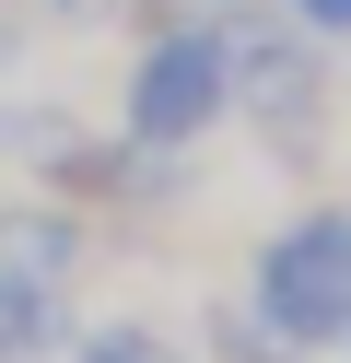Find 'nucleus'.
Wrapping results in <instances>:
<instances>
[{"instance_id": "nucleus-1", "label": "nucleus", "mask_w": 351, "mask_h": 363, "mask_svg": "<svg viewBox=\"0 0 351 363\" xmlns=\"http://www.w3.org/2000/svg\"><path fill=\"white\" fill-rule=\"evenodd\" d=\"M257 328L281 352L351 340V211H304L257 246Z\"/></svg>"}, {"instance_id": "nucleus-2", "label": "nucleus", "mask_w": 351, "mask_h": 363, "mask_svg": "<svg viewBox=\"0 0 351 363\" xmlns=\"http://www.w3.org/2000/svg\"><path fill=\"white\" fill-rule=\"evenodd\" d=\"M223 94H234V59L211 48V35H152L140 71H129V129L152 152H187L211 118H223Z\"/></svg>"}, {"instance_id": "nucleus-3", "label": "nucleus", "mask_w": 351, "mask_h": 363, "mask_svg": "<svg viewBox=\"0 0 351 363\" xmlns=\"http://www.w3.org/2000/svg\"><path fill=\"white\" fill-rule=\"evenodd\" d=\"M47 340H59V305H47V281H23V269L0 258V363H35Z\"/></svg>"}, {"instance_id": "nucleus-4", "label": "nucleus", "mask_w": 351, "mask_h": 363, "mask_svg": "<svg viewBox=\"0 0 351 363\" xmlns=\"http://www.w3.org/2000/svg\"><path fill=\"white\" fill-rule=\"evenodd\" d=\"M12 269L23 281H59V269H82V235L70 223H12Z\"/></svg>"}, {"instance_id": "nucleus-5", "label": "nucleus", "mask_w": 351, "mask_h": 363, "mask_svg": "<svg viewBox=\"0 0 351 363\" xmlns=\"http://www.w3.org/2000/svg\"><path fill=\"white\" fill-rule=\"evenodd\" d=\"M82 363H176V352H164L152 328H129V316H106V328L82 340Z\"/></svg>"}, {"instance_id": "nucleus-6", "label": "nucleus", "mask_w": 351, "mask_h": 363, "mask_svg": "<svg viewBox=\"0 0 351 363\" xmlns=\"http://www.w3.org/2000/svg\"><path fill=\"white\" fill-rule=\"evenodd\" d=\"M304 24H328V35H351V0H293Z\"/></svg>"}]
</instances>
